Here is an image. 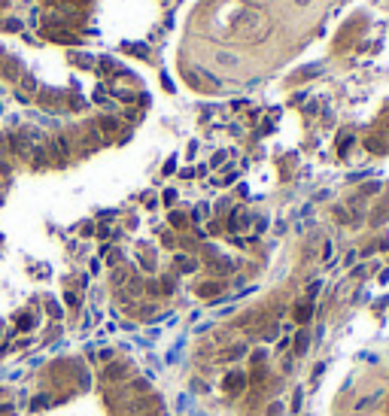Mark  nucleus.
Returning a JSON list of instances; mask_svg holds the SVG:
<instances>
[{
    "label": "nucleus",
    "mask_w": 389,
    "mask_h": 416,
    "mask_svg": "<svg viewBox=\"0 0 389 416\" xmlns=\"http://www.w3.org/2000/svg\"><path fill=\"white\" fill-rule=\"evenodd\" d=\"M125 377V368L122 365H107V371H103V380H107V383H116V380H122Z\"/></svg>",
    "instance_id": "obj_5"
},
{
    "label": "nucleus",
    "mask_w": 389,
    "mask_h": 416,
    "mask_svg": "<svg viewBox=\"0 0 389 416\" xmlns=\"http://www.w3.org/2000/svg\"><path fill=\"white\" fill-rule=\"evenodd\" d=\"M15 328H19V331H31L33 328V313H19V316H15Z\"/></svg>",
    "instance_id": "obj_6"
},
{
    "label": "nucleus",
    "mask_w": 389,
    "mask_h": 416,
    "mask_svg": "<svg viewBox=\"0 0 389 416\" xmlns=\"http://www.w3.org/2000/svg\"><path fill=\"white\" fill-rule=\"evenodd\" d=\"M176 267L189 274V270H194V267H198V261H194V258H186V256H180V258H176Z\"/></svg>",
    "instance_id": "obj_9"
},
{
    "label": "nucleus",
    "mask_w": 389,
    "mask_h": 416,
    "mask_svg": "<svg viewBox=\"0 0 389 416\" xmlns=\"http://www.w3.org/2000/svg\"><path fill=\"white\" fill-rule=\"evenodd\" d=\"M310 316H313V304H310V301L295 307V322H298V325H307V322H310Z\"/></svg>",
    "instance_id": "obj_4"
},
{
    "label": "nucleus",
    "mask_w": 389,
    "mask_h": 416,
    "mask_svg": "<svg viewBox=\"0 0 389 416\" xmlns=\"http://www.w3.org/2000/svg\"><path fill=\"white\" fill-rule=\"evenodd\" d=\"M64 301H67V307H79V295H76V292H67Z\"/></svg>",
    "instance_id": "obj_16"
},
{
    "label": "nucleus",
    "mask_w": 389,
    "mask_h": 416,
    "mask_svg": "<svg viewBox=\"0 0 389 416\" xmlns=\"http://www.w3.org/2000/svg\"><path fill=\"white\" fill-rule=\"evenodd\" d=\"M374 401H377V398H359V401H356V410H368Z\"/></svg>",
    "instance_id": "obj_15"
},
{
    "label": "nucleus",
    "mask_w": 389,
    "mask_h": 416,
    "mask_svg": "<svg viewBox=\"0 0 389 416\" xmlns=\"http://www.w3.org/2000/svg\"><path fill=\"white\" fill-rule=\"evenodd\" d=\"M280 413H283V404H271L268 407V416H280Z\"/></svg>",
    "instance_id": "obj_18"
},
{
    "label": "nucleus",
    "mask_w": 389,
    "mask_h": 416,
    "mask_svg": "<svg viewBox=\"0 0 389 416\" xmlns=\"http://www.w3.org/2000/svg\"><path fill=\"white\" fill-rule=\"evenodd\" d=\"M307 343H310V334H307V331H298V334H295V352H298V355L307 352Z\"/></svg>",
    "instance_id": "obj_8"
},
{
    "label": "nucleus",
    "mask_w": 389,
    "mask_h": 416,
    "mask_svg": "<svg viewBox=\"0 0 389 416\" xmlns=\"http://www.w3.org/2000/svg\"><path fill=\"white\" fill-rule=\"evenodd\" d=\"M331 258H334V243L328 240V243L323 246V261H331Z\"/></svg>",
    "instance_id": "obj_12"
},
{
    "label": "nucleus",
    "mask_w": 389,
    "mask_h": 416,
    "mask_svg": "<svg viewBox=\"0 0 389 416\" xmlns=\"http://www.w3.org/2000/svg\"><path fill=\"white\" fill-rule=\"evenodd\" d=\"M46 152H49V161H64L67 152H70L67 137H52V140L46 143Z\"/></svg>",
    "instance_id": "obj_2"
},
{
    "label": "nucleus",
    "mask_w": 389,
    "mask_h": 416,
    "mask_svg": "<svg viewBox=\"0 0 389 416\" xmlns=\"http://www.w3.org/2000/svg\"><path fill=\"white\" fill-rule=\"evenodd\" d=\"M97 134H100V137H113V134H119V119H113V116H100V119H97Z\"/></svg>",
    "instance_id": "obj_3"
},
{
    "label": "nucleus",
    "mask_w": 389,
    "mask_h": 416,
    "mask_svg": "<svg viewBox=\"0 0 389 416\" xmlns=\"http://www.w3.org/2000/svg\"><path fill=\"white\" fill-rule=\"evenodd\" d=\"M173 201H176V192H173V189L164 192V204H173Z\"/></svg>",
    "instance_id": "obj_19"
},
{
    "label": "nucleus",
    "mask_w": 389,
    "mask_h": 416,
    "mask_svg": "<svg viewBox=\"0 0 389 416\" xmlns=\"http://www.w3.org/2000/svg\"><path fill=\"white\" fill-rule=\"evenodd\" d=\"M186 222H189V219H186V213H180V210H173V213H170V225H173V228H186Z\"/></svg>",
    "instance_id": "obj_10"
},
{
    "label": "nucleus",
    "mask_w": 389,
    "mask_h": 416,
    "mask_svg": "<svg viewBox=\"0 0 389 416\" xmlns=\"http://www.w3.org/2000/svg\"><path fill=\"white\" fill-rule=\"evenodd\" d=\"M46 313H49V316H58V313H61V307H58L55 301H46Z\"/></svg>",
    "instance_id": "obj_17"
},
{
    "label": "nucleus",
    "mask_w": 389,
    "mask_h": 416,
    "mask_svg": "<svg viewBox=\"0 0 389 416\" xmlns=\"http://www.w3.org/2000/svg\"><path fill=\"white\" fill-rule=\"evenodd\" d=\"M219 292H222V283H204V286L198 288L201 298H213V295H219Z\"/></svg>",
    "instance_id": "obj_7"
},
{
    "label": "nucleus",
    "mask_w": 389,
    "mask_h": 416,
    "mask_svg": "<svg viewBox=\"0 0 389 416\" xmlns=\"http://www.w3.org/2000/svg\"><path fill=\"white\" fill-rule=\"evenodd\" d=\"M320 288H323V283H320V280L310 283V286H307V298H316V295H320Z\"/></svg>",
    "instance_id": "obj_14"
},
{
    "label": "nucleus",
    "mask_w": 389,
    "mask_h": 416,
    "mask_svg": "<svg viewBox=\"0 0 389 416\" xmlns=\"http://www.w3.org/2000/svg\"><path fill=\"white\" fill-rule=\"evenodd\" d=\"M3 31H22V22L19 19H6L3 22Z\"/></svg>",
    "instance_id": "obj_13"
},
{
    "label": "nucleus",
    "mask_w": 389,
    "mask_h": 416,
    "mask_svg": "<svg viewBox=\"0 0 389 416\" xmlns=\"http://www.w3.org/2000/svg\"><path fill=\"white\" fill-rule=\"evenodd\" d=\"M298 3H310V0H298Z\"/></svg>",
    "instance_id": "obj_20"
},
{
    "label": "nucleus",
    "mask_w": 389,
    "mask_h": 416,
    "mask_svg": "<svg viewBox=\"0 0 389 416\" xmlns=\"http://www.w3.org/2000/svg\"><path fill=\"white\" fill-rule=\"evenodd\" d=\"M350 143H353V137H350V134H344V137H341V143H338V152H341V155H347Z\"/></svg>",
    "instance_id": "obj_11"
},
{
    "label": "nucleus",
    "mask_w": 389,
    "mask_h": 416,
    "mask_svg": "<svg viewBox=\"0 0 389 416\" xmlns=\"http://www.w3.org/2000/svg\"><path fill=\"white\" fill-rule=\"evenodd\" d=\"M246 374L243 371H231V374H225V380H222V386H225V392H231V395H243V389H246Z\"/></svg>",
    "instance_id": "obj_1"
}]
</instances>
